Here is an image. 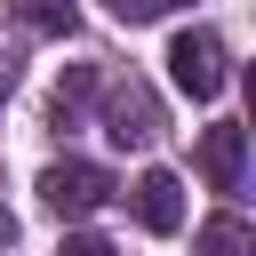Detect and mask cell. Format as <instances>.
I'll return each instance as SVG.
<instances>
[{
	"label": "cell",
	"instance_id": "1",
	"mask_svg": "<svg viewBox=\"0 0 256 256\" xmlns=\"http://www.w3.org/2000/svg\"><path fill=\"white\" fill-rule=\"evenodd\" d=\"M168 80H176L192 104L224 96V80H232V64H224V40H216V32H176V40H168Z\"/></svg>",
	"mask_w": 256,
	"mask_h": 256
},
{
	"label": "cell",
	"instance_id": "2",
	"mask_svg": "<svg viewBox=\"0 0 256 256\" xmlns=\"http://www.w3.org/2000/svg\"><path fill=\"white\" fill-rule=\"evenodd\" d=\"M112 192H120V184H112L96 160H56V168L40 176V200H48L56 216H96Z\"/></svg>",
	"mask_w": 256,
	"mask_h": 256
},
{
	"label": "cell",
	"instance_id": "3",
	"mask_svg": "<svg viewBox=\"0 0 256 256\" xmlns=\"http://www.w3.org/2000/svg\"><path fill=\"white\" fill-rule=\"evenodd\" d=\"M240 176H248V128H232V120L200 128V184L208 192H240Z\"/></svg>",
	"mask_w": 256,
	"mask_h": 256
},
{
	"label": "cell",
	"instance_id": "4",
	"mask_svg": "<svg viewBox=\"0 0 256 256\" xmlns=\"http://www.w3.org/2000/svg\"><path fill=\"white\" fill-rule=\"evenodd\" d=\"M104 136H112V144H152V136H160V104H152V88H136V80L112 88V96H104Z\"/></svg>",
	"mask_w": 256,
	"mask_h": 256
},
{
	"label": "cell",
	"instance_id": "5",
	"mask_svg": "<svg viewBox=\"0 0 256 256\" xmlns=\"http://www.w3.org/2000/svg\"><path fill=\"white\" fill-rule=\"evenodd\" d=\"M136 216H144V232H176L184 224V184L168 168H144L136 176Z\"/></svg>",
	"mask_w": 256,
	"mask_h": 256
},
{
	"label": "cell",
	"instance_id": "6",
	"mask_svg": "<svg viewBox=\"0 0 256 256\" xmlns=\"http://www.w3.org/2000/svg\"><path fill=\"white\" fill-rule=\"evenodd\" d=\"M200 256H256V232H248V216L216 208V216L200 224Z\"/></svg>",
	"mask_w": 256,
	"mask_h": 256
},
{
	"label": "cell",
	"instance_id": "7",
	"mask_svg": "<svg viewBox=\"0 0 256 256\" xmlns=\"http://www.w3.org/2000/svg\"><path fill=\"white\" fill-rule=\"evenodd\" d=\"M88 88H96V72H88V64H72V72L56 80V96H48V112H56V128H72V120H80V104H88Z\"/></svg>",
	"mask_w": 256,
	"mask_h": 256
},
{
	"label": "cell",
	"instance_id": "8",
	"mask_svg": "<svg viewBox=\"0 0 256 256\" xmlns=\"http://www.w3.org/2000/svg\"><path fill=\"white\" fill-rule=\"evenodd\" d=\"M16 16L32 32H72V0H16Z\"/></svg>",
	"mask_w": 256,
	"mask_h": 256
},
{
	"label": "cell",
	"instance_id": "9",
	"mask_svg": "<svg viewBox=\"0 0 256 256\" xmlns=\"http://www.w3.org/2000/svg\"><path fill=\"white\" fill-rule=\"evenodd\" d=\"M104 8H112L120 24H152V16H168L176 0H104Z\"/></svg>",
	"mask_w": 256,
	"mask_h": 256
},
{
	"label": "cell",
	"instance_id": "10",
	"mask_svg": "<svg viewBox=\"0 0 256 256\" xmlns=\"http://www.w3.org/2000/svg\"><path fill=\"white\" fill-rule=\"evenodd\" d=\"M56 256H112V240H96V232H72V240H64Z\"/></svg>",
	"mask_w": 256,
	"mask_h": 256
},
{
	"label": "cell",
	"instance_id": "11",
	"mask_svg": "<svg viewBox=\"0 0 256 256\" xmlns=\"http://www.w3.org/2000/svg\"><path fill=\"white\" fill-rule=\"evenodd\" d=\"M0 96H8V64H0Z\"/></svg>",
	"mask_w": 256,
	"mask_h": 256
}]
</instances>
